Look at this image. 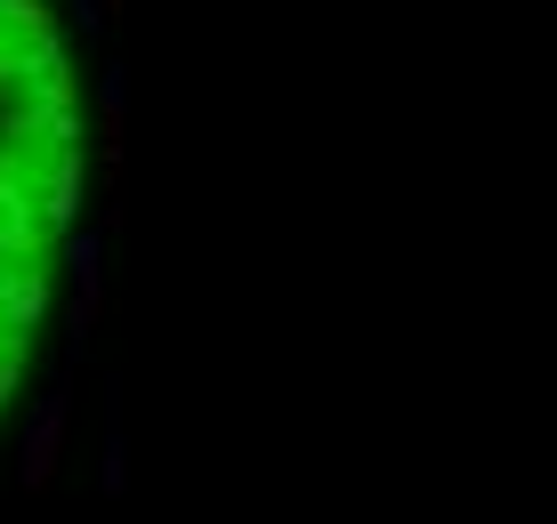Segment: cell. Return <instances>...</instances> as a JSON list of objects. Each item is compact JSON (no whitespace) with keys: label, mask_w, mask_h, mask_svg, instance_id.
Listing matches in <instances>:
<instances>
[{"label":"cell","mask_w":557,"mask_h":524,"mask_svg":"<svg viewBox=\"0 0 557 524\" xmlns=\"http://www.w3.org/2000/svg\"><path fill=\"white\" fill-rule=\"evenodd\" d=\"M98 9L0 0V524L41 476L98 275Z\"/></svg>","instance_id":"obj_1"}]
</instances>
